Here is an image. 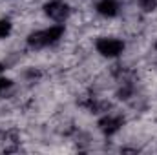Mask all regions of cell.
I'll use <instances>...</instances> for the list:
<instances>
[{
  "instance_id": "52a82bcc",
  "label": "cell",
  "mask_w": 157,
  "mask_h": 155,
  "mask_svg": "<svg viewBox=\"0 0 157 155\" xmlns=\"http://www.w3.org/2000/svg\"><path fill=\"white\" fill-rule=\"evenodd\" d=\"M139 6L144 11H154L157 7V0H139Z\"/></svg>"
},
{
  "instance_id": "9c48e42d",
  "label": "cell",
  "mask_w": 157,
  "mask_h": 155,
  "mask_svg": "<svg viewBox=\"0 0 157 155\" xmlns=\"http://www.w3.org/2000/svg\"><path fill=\"white\" fill-rule=\"evenodd\" d=\"M2 70H4V66H2V64H0V71H2Z\"/></svg>"
},
{
  "instance_id": "277c9868",
  "label": "cell",
  "mask_w": 157,
  "mask_h": 155,
  "mask_svg": "<svg viewBox=\"0 0 157 155\" xmlns=\"http://www.w3.org/2000/svg\"><path fill=\"white\" fill-rule=\"evenodd\" d=\"M97 11L102 17H115L119 11V4L115 0H101L97 4Z\"/></svg>"
},
{
  "instance_id": "8992f818",
  "label": "cell",
  "mask_w": 157,
  "mask_h": 155,
  "mask_svg": "<svg viewBox=\"0 0 157 155\" xmlns=\"http://www.w3.org/2000/svg\"><path fill=\"white\" fill-rule=\"evenodd\" d=\"M11 33V22L9 20H0V39H6Z\"/></svg>"
},
{
  "instance_id": "5b68a950",
  "label": "cell",
  "mask_w": 157,
  "mask_h": 155,
  "mask_svg": "<svg viewBox=\"0 0 157 155\" xmlns=\"http://www.w3.org/2000/svg\"><path fill=\"white\" fill-rule=\"evenodd\" d=\"M62 33H64V28H62V26H53V28H49V29H44V31H42L44 46L57 42V40L62 37Z\"/></svg>"
},
{
  "instance_id": "7a4b0ae2",
  "label": "cell",
  "mask_w": 157,
  "mask_h": 155,
  "mask_svg": "<svg viewBox=\"0 0 157 155\" xmlns=\"http://www.w3.org/2000/svg\"><path fill=\"white\" fill-rule=\"evenodd\" d=\"M44 11H46V15H48L49 18H53V20H57V22H62V20L68 17V13H70L68 6H66L64 2H60V0H51V2H48V4L44 6Z\"/></svg>"
},
{
  "instance_id": "ba28073f",
  "label": "cell",
  "mask_w": 157,
  "mask_h": 155,
  "mask_svg": "<svg viewBox=\"0 0 157 155\" xmlns=\"http://www.w3.org/2000/svg\"><path fill=\"white\" fill-rule=\"evenodd\" d=\"M9 86H11V80H7V78H2V77H0V93H2V91H6Z\"/></svg>"
},
{
  "instance_id": "30bf717a",
  "label": "cell",
  "mask_w": 157,
  "mask_h": 155,
  "mask_svg": "<svg viewBox=\"0 0 157 155\" xmlns=\"http://www.w3.org/2000/svg\"><path fill=\"white\" fill-rule=\"evenodd\" d=\"M0 139H2V131H0Z\"/></svg>"
},
{
  "instance_id": "6da1fadb",
  "label": "cell",
  "mask_w": 157,
  "mask_h": 155,
  "mask_svg": "<svg viewBox=\"0 0 157 155\" xmlns=\"http://www.w3.org/2000/svg\"><path fill=\"white\" fill-rule=\"evenodd\" d=\"M124 44L117 39H101L97 42V51L104 57H117L122 53Z\"/></svg>"
},
{
  "instance_id": "3957f363",
  "label": "cell",
  "mask_w": 157,
  "mask_h": 155,
  "mask_svg": "<svg viewBox=\"0 0 157 155\" xmlns=\"http://www.w3.org/2000/svg\"><path fill=\"white\" fill-rule=\"evenodd\" d=\"M122 126V119L121 117H104L101 122H99V128L106 133V135H112L119 131V128Z\"/></svg>"
}]
</instances>
